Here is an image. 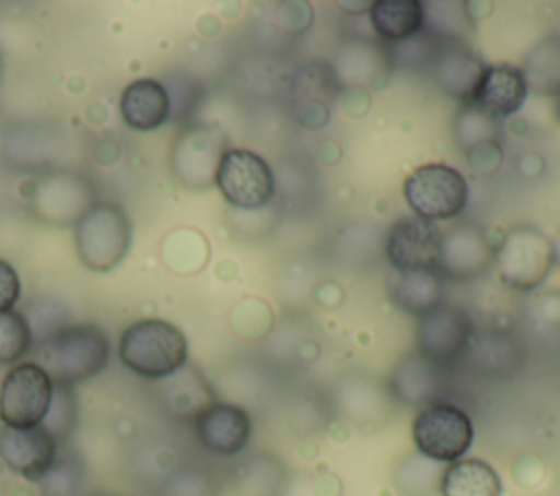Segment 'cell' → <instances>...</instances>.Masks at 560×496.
Segmentation results:
<instances>
[{"mask_svg": "<svg viewBox=\"0 0 560 496\" xmlns=\"http://www.w3.org/2000/svg\"><path fill=\"white\" fill-rule=\"evenodd\" d=\"M192 424L199 444L219 457H234L243 452L252 437L249 413L230 402L208 404L192 417Z\"/></svg>", "mask_w": 560, "mask_h": 496, "instance_id": "cell-13", "label": "cell"}, {"mask_svg": "<svg viewBox=\"0 0 560 496\" xmlns=\"http://www.w3.org/2000/svg\"><path fill=\"white\" fill-rule=\"evenodd\" d=\"M20 291L22 284L18 271L4 258H0V310H11L20 299Z\"/></svg>", "mask_w": 560, "mask_h": 496, "instance_id": "cell-35", "label": "cell"}, {"mask_svg": "<svg viewBox=\"0 0 560 496\" xmlns=\"http://www.w3.org/2000/svg\"><path fill=\"white\" fill-rule=\"evenodd\" d=\"M497 247L483 227L472 221H459L442 232V245L435 271L442 277L468 280L477 277L494 262Z\"/></svg>", "mask_w": 560, "mask_h": 496, "instance_id": "cell-11", "label": "cell"}, {"mask_svg": "<svg viewBox=\"0 0 560 496\" xmlns=\"http://www.w3.org/2000/svg\"><path fill=\"white\" fill-rule=\"evenodd\" d=\"M164 398L171 411L177 415H197L201 409L214 402L210 387L206 385L203 376L197 374L192 367H182L166 378Z\"/></svg>", "mask_w": 560, "mask_h": 496, "instance_id": "cell-25", "label": "cell"}, {"mask_svg": "<svg viewBox=\"0 0 560 496\" xmlns=\"http://www.w3.org/2000/svg\"><path fill=\"white\" fill-rule=\"evenodd\" d=\"M118 356L140 378L164 380L186 365L188 343L175 323L140 319L122 330Z\"/></svg>", "mask_w": 560, "mask_h": 496, "instance_id": "cell-2", "label": "cell"}, {"mask_svg": "<svg viewBox=\"0 0 560 496\" xmlns=\"http://www.w3.org/2000/svg\"><path fill=\"white\" fill-rule=\"evenodd\" d=\"M44 496H77L81 487V470L72 461H55L39 481Z\"/></svg>", "mask_w": 560, "mask_h": 496, "instance_id": "cell-33", "label": "cell"}, {"mask_svg": "<svg viewBox=\"0 0 560 496\" xmlns=\"http://www.w3.org/2000/svg\"><path fill=\"white\" fill-rule=\"evenodd\" d=\"M129 240L131 223L118 203L98 201L77 219L74 245L81 262L90 271H112L125 258Z\"/></svg>", "mask_w": 560, "mask_h": 496, "instance_id": "cell-3", "label": "cell"}, {"mask_svg": "<svg viewBox=\"0 0 560 496\" xmlns=\"http://www.w3.org/2000/svg\"><path fill=\"white\" fill-rule=\"evenodd\" d=\"M497 470L481 459H457L448 463L440 479L442 496H501Z\"/></svg>", "mask_w": 560, "mask_h": 496, "instance_id": "cell-21", "label": "cell"}, {"mask_svg": "<svg viewBox=\"0 0 560 496\" xmlns=\"http://www.w3.org/2000/svg\"><path fill=\"white\" fill-rule=\"evenodd\" d=\"M442 367L433 365L418 352L405 354L392 369L389 393L394 400L407 406H427L440 395L442 389Z\"/></svg>", "mask_w": 560, "mask_h": 496, "instance_id": "cell-17", "label": "cell"}, {"mask_svg": "<svg viewBox=\"0 0 560 496\" xmlns=\"http://www.w3.org/2000/svg\"><path fill=\"white\" fill-rule=\"evenodd\" d=\"M453 138L455 144L468 153L481 144H492L501 140V122L479 109L477 105L468 103L455 114L453 120Z\"/></svg>", "mask_w": 560, "mask_h": 496, "instance_id": "cell-26", "label": "cell"}, {"mask_svg": "<svg viewBox=\"0 0 560 496\" xmlns=\"http://www.w3.org/2000/svg\"><path fill=\"white\" fill-rule=\"evenodd\" d=\"M402 194L413 216L438 223L455 219L466 210L468 181L448 164H422L407 175Z\"/></svg>", "mask_w": 560, "mask_h": 496, "instance_id": "cell-5", "label": "cell"}, {"mask_svg": "<svg viewBox=\"0 0 560 496\" xmlns=\"http://www.w3.org/2000/svg\"><path fill=\"white\" fill-rule=\"evenodd\" d=\"M171 96L158 79H136L120 92V116L136 131H153L166 122Z\"/></svg>", "mask_w": 560, "mask_h": 496, "instance_id": "cell-18", "label": "cell"}, {"mask_svg": "<svg viewBox=\"0 0 560 496\" xmlns=\"http://www.w3.org/2000/svg\"><path fill=\"white\" fill-rule=\"evenodd\" d=\"M214 186L223 199L238 210H260L271 203L276 194V177L265 157L249 149L228 146L223 153Z\"/></svg>", "mask_w": 560, "mask_h": 496, "instance_id": "cell-7", "label": "cell"}, {"mask_svg": "<svg viewBox=\"0 0 560 496\" xmlns=\"http://www.w3.org/2000/svg\"><path fill=\"white\" fill-rule=\"evenodd\" d=\"M551 249H553V264L560 269V229L551 238Z\"/></svg>", "mask_w": 560, "mask_h": 496, "instance_id": "cell-38", "label": "cell"}, {"mask_svg": "<svg viewBox=\"0 0 560 496\" xmlns=\"http://www.w3.org/2000/svg\"><path fill=\"white\" fill-rule=\"evenodd\" d=\"M529 87L521 66L492 63L486 66L472 105L483 109L497 120L514 116L527 101Z\"/></svg>", "mask_w": 560, "mask_h": 496, "instance_id": "cell-15", "label": "cell"}, {"mask_svg": "<svg viewBox=\"0 0 560 496\" xmlns=\"http://www.w3.org/2000/svg\"><path fill=\"white\" fill-rule=\"evenodd\" d=\"M466 160H468L470 168H475L477 173H494L501 166V142L481 144V146L468 151Z\"/></svg>", "mask_w": 560, "mask_h": 496, "instance_id": "cell-36", "label": "cell"}, {"mask_svg": "<svg viewBox=\"0 0 560 496\" xmlns=\"http://www.w3.org/2000/svg\"><path fill=\"white\" fill-rule=\"evenodd\" d=\"M370 24L374 33L387 42L398 44L424 28V9L418 0H378L372 2Z\"/></svg>", "mask_w": 560, "mask_h": 496, "instance_id": "cell-22", "label": "cell"}, {"mask_svg": "<svg viewBox=\"0 0 560 496\" xmlns=\"http://www.w3.org/2000/svg\"><path fill=\"white\" fill-rule=\"evenodd\" d=\"M228 151L225 133L210 125H199L179 135L173 149V170L188 188H206L214 181L219 162Z\"/></svg>", "mask_w": 560, "mask_h": 496, "instance_id": "cell-12", "label": "cell"}, {"mask_svg": "<svg viewBox=\"0 0 560 496\" xmlns=\"http://www.w3.org/2000/svg\"><path fill=\"white\" fill-rule=\"evenodd\" d=\"M74 420H77V406H74V395H72V387L66 385H55L52 389V400L48 406V413L42 422V426L59 441H63L72 428H74Z\"/></svg>", "mask_w": 560, "mask_h": 496, "instance_id": "cell-31", "label": "cell"}, {"mask_svg": "<svg viewBox=\"0 0 560 496\" xmlns=\"http://www.w3.org/2000/svg\"><path fill=\"white\" fill-rule=\"evenodd\" d=\"M160 496H219V489L208 472L188 468L173 474L164 483Z\"/></svg>", "mask_w": 560, "mask_h": 496, "instance_id": "cell-32", "label": "cell"}, {"mask_svg": "<svg viewBox=\"0 0 560 496\" xmlns=\"http://www.w3.org/2000/svg\"><path fill=\"white\" fill-rule=\"evenodd\" d=\"M33 345L26 317L18 310H0V365L20 361Z\"/></svg>", "mask_w": 560, "mask_h": 496, "instance_id": "cell-30", "label": "cell"}, {"mask_svg": "<svg viewBox=\"0 0 560 496\" xmlns=\"http://www.w3.org/2000/svg\"><path fill=\"white\" fill-rule=\"evenodd\" d=\"M462 361H468V365L479 376L510 378L518 374L523 363V352L512 336L503 332H483L477 336L472 334L470 345Z\"/></svg>", "mask_w": 560, "mask_h": 496, "instance_id": "cell-19", "label": "cell"}, {"mask_svg": "<svg viewBox=\"0 0 560 496\" xmlns=\"http://www.w3.org/2000/svg\"><path fill=\"white\" fill-rule=\"evenodd\" d=\"M472 334L475 326L468 312L455 304L442 302L418 317L416 352L444 369L464 358Z\"/></svg>", "mask_w": 560, "mask_h": 496, "instance_id": "cell-8", "label": "cell"}, {"mask_svg": "<svg viewBox=\"0 0 560 496\" xmlns=\"http://www.w3.org/2000/svg\"><path fill=\"white\" fill-rule=\"evenodd\" d=\"M553 98H556V103H553V116H556V120H558V125H560V92H558Z\"/></svg>", "mask_w": 560, "mask_h": 496, "instance_id": "cell-39", "label": "cell"}, {"mask_svg": "<svg viewBox=\"0 0 560 496\" xmlns=\"http://www.w3.org/2000/svg\"><path fill=\"white\" fill-rule=\"evenodd\" d=\"M475 437L468 413L451 402H431L422 406L411 422V439L416 450L438 463L462 459Z\"/></svg>", "mask_w": 560, "mask_h": 496, "instance_id": "cell-6", "label": "cell"}, {"mask_svg": "<svg viewBox=\"0 0 560 496\" xmlns=\"http://www.w3.org/2000/svg\"><path fill=\"white\" fill-rule=\"evenodd\" d=\"M446 42L438 39L431 31L422 28L420 33L411 35L409 39H402L398 44H389L387 50V59L392 68H400V70H424L433 66V61L438 59L442 46Z\"/></svg>", "mask_w": 560, "mask_h": 496, "instance_id": "cell-28", "label": "cell"}, {"mask_svg": "<svg viewBox=\"0 0 560 496\" xmlns=\"http://www.w3.org/2000/svg\"><path fill=\"white\" fill-rule=\"evenodd\" d=\"M52 385L72 387L101 374L109 363V339L94 323H63L35 341V361Z\"/></svg>", "mask_w": 560, "mask_h": 496, "instance_id": "cell-1", "label": "cell"}, {"mask_svg": "<svg viewBox=\"0 0 560 496\" xmlns=\"http://www.w3.org/2000/svg\"><path fill=\"white\" fill-rule=\"evenodd\" d=\"M52 380L37 363L11 367L0 385V420L4 426L31 428L44 422L50 400Z\"/></svg>", "mask_w": 560, "mask_h": 496, "instance_id": "cell-9", "label": "cell"}, {"mask_svg": "<svg viewBox=\"0 0 560 496\" xmlns=\"http://www.w3.org/2000/svg\"><path fill=\"white\" fill-rule=\"evenodd\" d=\"M532 315L545 328H558L560 326V288H553L551 293L536 297L532 304Z\"/></svg>", "mask_w": 560, "mask_h": 496, "instance_id": "cell-34", "label": "cell"}, {"mask_svg": "<svg viewBox=\"0 0 560 496\" xmlns=\"http://www.w3.org/2000/svg\"><path fill=\"white\" fill-rule=\"evenodd\" d=\"M424 28L431 31L438 39L451 44L462 42L470 31V15L466 2H429L424 4Z\"/></svg>", "mask_w": 560, "mask_h": 496, "instance_id": "cell-29", "label": "cell"}, {"mask_svg": "<svg viewBox=\"0 0 560 496\" xmlns=\"http://www.w3.org/2000/svg\"><path fill=\"white\" fill-rule=\"evenodd\" d=\"M444 277L438 271H392L387 277V295L402 312L422 317L444 299Z\"/></svg>", "mask_w": 560, "mask_h": 496, "instance_id": "cell-20", "label": "cell"}, {"mask_svg": "<svg viewBox=\"0 0 560 496\" xmlns=\"http://www.w3.org/2000/svg\"><path fill=\"white\" fill-rule=\"evenodd\" d=\"M389 68L387 50L365 42L348 44L343 50H339L335 61L337 79L348 85H374L376 81L385 79Z\"/></svg>", "mask_w": 560, "mask_h": 496, "instance_id": "cell-23", "label": "cell"}, {"mask_svg": "<svg viewBox=\"0 0 560 496\" xmlns=\"http://www.w3.org/2000/svg\"><path fill=\"white\" fill-rule=\"evenodd\" d=\"M339 9H354L352 13H370L372 2H339Z\"/></svg>", "mask_w": 560, "mask_h": 496, "instance_id": "cell-37", "label": "cell"}, {"mask_svg": "<svg viewBox=\"0 0 560 496\" xmlns=\"http://www.w3.org/2000/svg\"><path fill=\"white\" fill-rule=\"evenodd\" d=\"M527 87L540 96L560 92V33L542 37L523 59L521 66Z\"/></svg>", "mask_w": 560, "mask_h": 496, "instance_id": "cell-24", "label": "cell"}, {"mask_svg": "<svg viewBox=\"0 0 560 496\" xmlns=\"http://www.w3.org/2000/svg\"><path fill=\"white\" fill-rule=\"evenodd\" d=\"M0 459L26 481L42 476L57 461V439L42 426L13 428L0 426Z\"/></svg>", "mask_w": 560, "mask_h": 496, "instance_id": "cell-14", "label": "cell"}, {"mask_svg": "<svg viewBox=\"0 0 560 496\" xmlns=\"http://www.w3.org/2000/svg\"><path fill=\"white\" fill-rule=\"evenodd\" d=\"M499 280L514 291H536L551 273V238L534 225H514L499 243L494 253Z\"/></svg>", "mask_w": 560, "mask_h": 496, "instance_id": "cell-4", "label": "cell"}, {"mask_svg": "<svg viewBox=\"0 0 560 496\" xmlns=\"http://www.w3.org/2000/svg\"><path fill=\"white\" fill-rule=\"evenodd\" d=\"M442 472V463L418 452L398 463L394 472V485L402 496H431L433 492H440Z\"/></svg>", "mask_w": 560, "mask_h": 496, "instance_id": "cell-27", "label": "cell"}, {"mask_svg": "<svg viewBox=\"0 0 560 496\" xmlns=\"http://www.w3.org/2000/svg\"><path fill=\"white\" fill-rule=\"evenodd\" d=\"M442 245V229L438 223L420 216L398 219L385 238V256L392 271H435Z\"/></svg>", "mask_w": 560, "mask_h": 496, "instance_id": "cell-10", "label": "cell"}, {"mask_svg": "<svg viewBox=\"0 0 560 496\" xmlns=\"http://www.w3.org/2000/svg\"><path fill=\"white\" fill-rule=\"evenodd\" d=\"M488 63H483L466 44L451 42L444 44L438 59L431 66L435 85L451 98L468 105L475 98L481 74Z\"/></svg>", "mask_w": 560, "mask_h": 496, "instance_id": "cell-16", "label": "cell"}, {"mask_svg": "<svg viewBox=\"0 0 560 496\" xmlns=\"http://www.w3.org/2000/svg\"><path fill=\"white\" fill-rule=\"evenodd\" d=\"M0 70H2V59H0Z\"/></svg>", "mask_w": 560, "mask_h": 496, "instance_id": "cell-40", "label": "cell"}]
</instances>
